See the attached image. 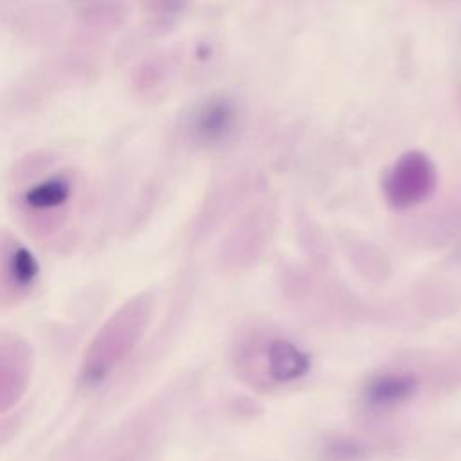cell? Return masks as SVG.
<instances>
[{
  "label": "cell",
  "instance_id": "obj_2",
  "mask_svg": "<svg viewBox=\"0 0 461 461\" xmlns=\"http://www.w3.org/2000/svg\"><path fill=\"white\" fill-rule=\"evenodd\" d=\"M434 162L421 151H407L387 169L382 191L393 209H411L423 203L436 189Z\"/></svg>",
  "mask_w": 461,
  "mask_h": 461
},
{
  "label": "cell",
  "instance_id": "obj_7",
  "mask_svg": "<svg viewBox=\"0 0 461 461\" xmlns=\"http://www.w3.org/2000/svg\"><path fill=\"white\" fill-rule=\"evenodd\" d=\"M418 378L409 371H385L364 387V400L373 409H391L409 402L418 391Z\"/></svg>",
  "mask_w": 461,
  "mask_h": 461
},
{
  "label": "cell",
  "instance_id": "obj_5",
  "mask_svg": "<svg viewBox=\"0 0 461 461\" xmlns=\"http://www.w3.org/2000/svg\"><path fill=\"white\" fill-rule=\"evenodd\" d=\"M312 367L310 355L285 337L268 340L263 346V369L270 382L292 384L306 376Z\"/></svg>",
  "mask_w": 461,
  "mask_h": 461
},
{
  "label": "cell",
  "instance_id": "obj_8",
  "mask_svg": "<svg viewBox=\"0 0 461 461\" xmlns=\"http://www.w3.org/2000/svg\"><path fill=\"white\" fill-rule=\"evenodd\" d=\"M72 194V185L65 176H50L23 193V207L34 214L54 212L67 205Z\"/></svg>",
  "mask_w": 461,
  "mask_h": 461
},
{
  "label": "cell",
  "instance_id": "obj_3",
  "mask_svg": "<svg viewBox=\"0 0 461 461\" xmlns=\"http://www.w3.org/2000/svg\"><path fill=\"white\" fill-rule=\"evenodd\" d=\"M238 112L230 99L212 97L196 106L189 117V131L200 144H220L236 128Z\"/></svg>",
  "mask_w": 461,
  "mask_h": 461
},
{
  "label": "cell",
  "instance_id": "obj_6",
  "mask_svg": "<svg viewBox=\"0 0 461 461\" xmlns=\"http://www.w3.org/2000/svg\"><path fill=\"white\" fill-rule=\"evenodd\" d=\"M40 274V265L32 252L16 240L5 238L2 243V290L22 295L32 288Z\"/></svg>",
  "mask_w": 461,
  "mask_h": 461
},
{
  "label": "cell",
  "instance_id": "obj_1",
  "mask_svg": "<svg viewBox=\"0 0 461 461\" xmlns=\"http://www.w3.org/2000/svg\"><path fill=\"white\" fill-rule=\"evenodd\" d=\"M151 317V297L137 295L121 306L95 333L81 362V382L88 387L103 384L140 342Z\"/></svg>",
  "mask_w": 461,
  "mask_h": 461
},
{
  "label": "cell",
  "instance_id": "obj_4",
  "mask_svg": "<svg viewBox=\"0 0 461 461\" xmlns=\"http://www.w3.org/2000/svg\"><path fill=\"white\" fill-rule=\"evenodd\" d=\"M31 349L29 346L14 339L2 340L0 351V398L2 409L7 411L23 394L31 376Z\"/></svg>",
  "mask_w": 461,
  "mask_h": 461
}]
</instances>
